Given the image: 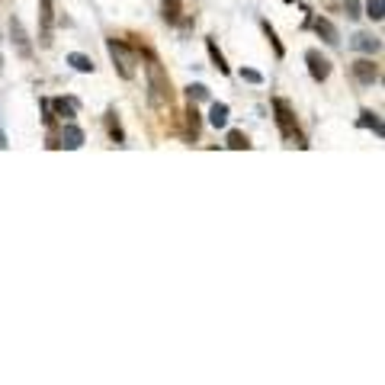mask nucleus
<instances>
[{
	"mask_svg": "<svg viewBox=\"0 0 385 385\" xmlns=\"http://www.w3.org/2000/svg\"><path fill=\"white\" fill-rule=\"evenodd\" d=\"M360 125H363V129H373L376 132V138H382L385 135L382 119H379V113H373V110H363V113H360Z\"/></svg>",
	"mask_w": 385,
	"mask_h": 385,
	"instance_id": "obj_12",
	"label": "nucleus"
},
{
	"mask_svg": "<svg viewBox=\"0 0 385 385\" xmlns=\"http://www.w3.org/2000/svg\"><path fill=\"white\" fill-rule=\"evenodd\" d=\"M160 10H164V19H167V23H180V13H183L180 0H164Z\"/></svg>",
	"mask_w": 385,
	"mask_h": 385,
	"instance_id": "obj_18",
	"label": "nucleus"
},
{
	"mask_svg": "<svg viewBox=\"0 0 385 385\" xmlns=\"http://www.w3.org/2000/svg\"><path fill=\"white\" fill-rule=\"evenodd\" d=\"M106 129H110V138H113L116 145H123V141H125V132H123V125H119V116H116L113 110L106 113Z\"/></svg>",
	"mask_w": 385,
	"mask_h": 385,
	"instance_id": "obj_17",
	"label": "nucleus"
},
{
	"mask_svg": "<svg viewBox=\"0 0 385 385\" xmlns=\"http://www.w3.org/2000/svg\"><path fill=\"white\" fill-rule=\"evenodd\" d=\"M67 65L74 67V71H81V74H94V58H87V55H81V52H71L67 55Z\"/></svg>",
	"mask_w": 385,
	"mask_h": 385,
	"instance_id": "obj_15",
	"label": "nucleus"
},
{
	"mask_svg": "<svg viewBox=\"0 0 385 385\" xmlns=\"http://www.w3.org/2000/svg\"><path fill=\"white\" fill-rule=\"evenodd\" d=\"M39 17H42V26H45V36H42V42H52L48 39V29H52V23H55V10H52V0H39Z\"/></svg>",
	"mask_w": 385,
	"mask_h": 385,
	"instance_id": "obj_14",
	"label": "nucleus"
},
{
	"mask_svg": "<svg viewBox=\"0 0 385 385\" xmlns=\"http://www.w3.org/2000/svg\"><path fill=\"white\" fill-rule=\"evenodd\" d=\"M0 67H3V55H0Z\"/></svg>",
	"mask_w": 385,
	"mask_h": 385,
	"instance_id": "obj_25",
	"label": "nucleus"
},
{
	"mask_svg": "<svg viewBox=\"0 0 385 385\" xmlns=\"http://www.w3.org/2000/svg\"><path fill=\"white\" fill-rule=\"evenodd\" d=\"M305 61H309V74H311V81H318V84H324L331 77V61L324 55H321L318 48H309L305 52Z\"/></svg>",
	"mask_w": 385,
	"mask_h": 385,
	"instance_id": "obj_4",
	"label": "nucleus"
},
{
	"mask_svg": "<svg viewBox=\"0 0 385 385\" xmlns=\"http://www.w3.org/2000/svg\"><path fill=\"white\" fill-rule=\"evenodd\" d=\"M353 77H357L363 87H373L379 81V65L373 58H360V61H353Z\"/></svg>",
	"mask_w": 385,
	"mask_h": 385,
	"instance_id": "obj_5",
	"label": "nucleus"
},
{
	"mask_svg": "<svg viewBox=\"0 0 385 385\" xmlns=\"http://www.w3.org/2000/svg\"><path fill=\"white\" fill-rule=\"evenodd\" d=\"M228 106L225 103H212V110H209V125H212V129H225L228 125Z\"/></svg>",
	"mask_w": 385,
	"mask_h": 385,
	"instance_id": "obj_13",
	"label": "nucleus"
},
{
	"mask_svg": "<svg viewBox=\"0 0 385 385\" xmlns=\"http://www.w3.org/2000/svg\"><path fill=\"white\" fill-rule=\"evenodd\" d=\"M260 26H263V32H267V39H270V42H273V48H276V58H282V55H286V48H282V42H280V39H276V32H273V26H270V23H267V19H263Z\"/></svg>",
	"mask_w": 385,
	"mask_h": 385,
	"instance_id": "obj_22",
	"label": "nucleus"
},
{
	"mask_svg": "<svg viewBox=\"0 0 385 385\" xmlns=\"http://www.w3.org/2000/svg\"><path fill=\"white\" fill-rule=\"evenodd\" d=\"M350 45L357 48V52H366V55H376L379 48H382V42H379V36H369V32H357Z\"/></svg>",
	"mask_w": 385,
	"mask_h": 385,
	"instance_id": "obj_9",
	"label": "nucleus"
},
{
	"mask_svg": "<svg viewBox=\"0 0 385 385\" xmlns=\"http://www.w3.org/2000/svg\"><path fill=\"white\" fill-rule=\"evenodd\" d=\"M81 145H84V129H77V125H65V132H61V141H58V148L77 151Z\"/></svg>",
	"mask_w": 385,
	"mask_h": 385,
	"instance_id": "obj_8",
	"label": "nucleus"
},
{
	"mask_svg": "<svg viewBox=\"0 0 385 385\" xmlns=\"http://www.w3.org/2000/svg\"><path fill=\"white\" fill-rule=\"evenodd\" d=\"M311 26H315V32H318V36L324 39L328 45H340V32H337V26H334L331 19L318 17V19H315V23H311Z\"/></svg>",
	"mask_w": 385,
	"mask_h": 385,
	"instance_id": "obj_7",
	"label": "nucleus"
},
{
	"mask_svg": "<svg viewBox=\"0 0 385 385\" xmlns=\"http://www.w3.org/2000/svg\"><path fill=\"white\" fill-rule=\"evenodd\" d=\"M141 55H145V61H148V65H145V74H148V90H151L148 96H151V103H154V106H167L170 103L167 71L160 67V61H158V55H154V52H148V48H145Z\"/></svg>",
	"mask_w": 385,
	"mask_h": 385,
	"instance_id": "obj_1",
	"label": "nucleus"
},
{
	"mask_svg": "<svg viewBox=\"0 0 385 385\" xmlns=\"http://www.w3.org/2000/svg\"><path fill=\"white\" fill-rule=\"evenodd\" d=\"M106 52H110V58H113L119 77L132 81V77H135V65H138V52L129 48L125 42H119V39H110V42H106Z\"/></svg>",
	"mask_w": 385,
	"mask_h": 385,
	"instance_id": "obj_2",
	"label": "nucleus"
},
{
	"mask_svg": "<svg viewBox=\"0 0 385 385\" xmlns=\"http://www.w3.org/2000/svg\"><path fill=\"white\" fill-rule=\"evenodd\" d=\"M48 106H52V113L61 116L65 123H71L77 113V100H65V96H58V100H48Z\"/></svg>",
	"mask_w": 385,
	"mask_h": 385,
	"instance_id": "obj_10",
	"label": "nucleus"
},
{
	"mask_svg": "<svg viewBox=\"0 0 385 385\" xmlns=\"http://www.w3.org/2000/svg\"><path fill=\"white\" fill-rule=\"evenodd\" d=\"M344 10H347L350 19H360L363 17V10H360V0H344Z\"/></svg>",
	"mask_w": 385,
	"mask_h": 385,
	"instance_id": "obj_23",
	"label": "nucleus"
},
{
	"mask_svg": "<svg viewBox=\"0 0 385 385\" xmlns=\"http://www.w3.org/2000/svg\"><path fill=\"white\" fill-rule=\"evenodd\" d=\"M366 17L379 23V19L385 17V0H369V3H366Z\"/></svg>",
	"mask_w": 385,
	"mask_h": 385,
	"instance_id": "obj_21",
	"label": "nucleus"
},
{
	"mask_svg": "<svg viewBox=\"0 0 385 385\" xmlns=\"http://www.w3.org/2000/svg\"><path fill=\"white\" fill-rule=\"evenodd\" d=\"M187 138L199 141V110H196V103H189V110H187Z\"/></svg>",
	"mask_w": 385,
	"mask_h": 385,
	"instance_id": "obj_16",
	"label": "nucleus"
},
{
	"mask_svg": "<svg viewBox=\"0 0 385 385\" xmlns=\"http://www.w3.org/2000/svg\"><path fill=\"white\" fill-rule=\"evenodd\" d=\"M206 52H209V58H212V65H216L218 74H231V67H228L225 55L218 52V42H216V39H206Z\"/></svg>",
	"mask_w": 385,
	"mask_h": 385,
	"instance_id": "obj_11",
	"label": "nucleus"
},
{
	"mask_svg": "<svg viewBox=\"0 0 385 385\" xmlns=\"http://www.w3.org/2000/svg\"><path fill=\"white\" fill-rule=\"evenodd\" d=\"M10 39L17 42L19 55H23V58H32V45H29V36H26V29H23V23H19L17 17L10 19Z\"/></svg>",
	"mask_w": 385,
	"mask_h": 385,
	"instance_id": "obj_6",
	"label": "nucleus"
},
{
	"mask_svg": "<svg viewBox=\"0 0 385 385\" xmlns=\"http://www.w3.org/2000/svg\"><path fill=\"white\" fill-rule=\"evenodd\" d=\"M228 148H235V151H247V148H251V141H247V135H244V132L231 129V132H228Z\"/></svg>",
	"mask_w": 385,
	"mask_h": 385,
	"instance_id": "obj_19",
	"label": "nucleus"
},
{
	"mask_svg": "<svg viewBox=\"0 0 385 385\" xmlns=\"http://www.w3.org/2000/svg\"><path fill=\"white\" fill-rule=\"evenodd\" d=\"M273 113H276V125H280L282 138L286 141H295L299 148H309V141L302 138L299 125H295V113H292V106L286 100H273Z\"/></svg>",
	"mask_w": 385,
	"mask_h": 385,
	"instance_id": "obj_3",
	"label": "nucleus"
},
{
	"mask_svg": "<svg viewBox=\"0 0 385 385\" xmlns=\"http://www.w3.org/2000/svg\"><path fill=\"white\" fill-rule=\"evenodd\" d=\"M187 96H189V103L209 100V87H206V84H189V87H187Z\"/></svg>",
	"mask_w": 385,
	"mask_h": 385,
	"instance_id": "obj_20",
	"label": "nucleus"
},
{
	"mask_svg": "<svg viewBox=\"0 0 385 385\" xmlns=\"http://www.w3.org/2000/svg\"><path fill=\"white\" fill-rule=\"evenodd\" d=\"M241 77H244L247 84H263V74H260V71H254V67H244V71H241Z\"/></svg>",
	"mask_w": 385,
	"mask_h": 385,
	"instance_id": "obj_24",
	"label": "nucleus"
}]
</instances>
